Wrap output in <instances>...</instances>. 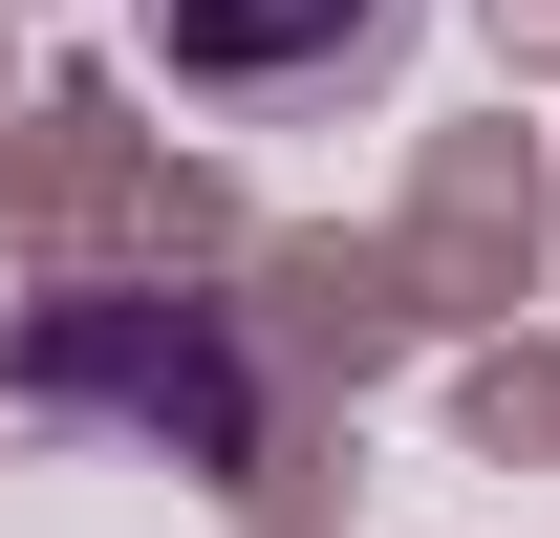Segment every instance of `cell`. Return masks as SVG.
<instances>
[{"label":"cell","mask_w":560,"mask_h":538,"mask_svg":"<svg viewBox=\"0 0 560 538\" xmlns=\"http://www.w3.org/2000/svg\"><path fill=\"white\" fill-rule=\"evenodd\" d=\"M130 22H151V66H173V86H215V108H280V86H324V66H346L388 0H130Z\"/></svg>","instance_id":"cell-1"}]
</instances>
